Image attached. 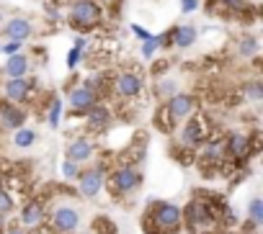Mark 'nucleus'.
<instances>
[{
	"mask_svg": "<svg viewBox=\"0 0 263 234\" xmlns=\"http://www.w3.org/2000/svg\"><path fill=\"white\" fill-rule=\"evenodd\" d=\"M183 219L191 226V231H204V229L214 226V208L204 201H191L183 208Z\"/></svg>",
	"mask_w": 263,
	"mask_h": 234,
	"instance_id": "6e6552de",
	"label": "nucleus"
},
{
	"mask_svg": "<svg viewBox=\"0 0 263 234\" xmlns=\"http://www.w3.org/2000/svg\"><path fill=\"white\" fill-rule=\"evenodd\" d=\"M67 18H70V26H72V29L88 31V29H93L96 24H101L103 8H101L98 0H72Z\"/></svg>",
	"mask_w": 263,
	"mask_h": 234,
	"instance_id": "f03ea898",
	"label": "nucleus"
},
{
	"mask_svg": "<svg viewBox=\"0 0 263 234\" xmlns=\"http://www.w3.org/2000/svg\"><path fill=\"white\" fill-rule=\"evenodd\" d=\"M72 234H85V231H72Z\"/></svg>",
	"mask_w": 263,
	"mask_h": 234,
	"instance_id": "4c0bfd02",
	"label": "nucleus"
},
{
	"mask_svg": "<svg viewBox=\"0 0 263 234\" xmlns=\"http://www.w3.org/2000/svg\"><path fill=\"white\" fill-rule=\"evenodd\" d=\"M209 121L204 116H189L183 121V132H181V144L189 147V150H196L201 147L206 139H209Z\"/></svg>",
	"mask_w": 263,
	"mask_h": 234,
	"instance_id": "39448f33",
	"label": "nucleus"
},
{
	"mask_svg": "<svg viewBox=\"0 0 263 234\" xmlns=\"http://www.w3.org/2000/svg\"><path fill=\"white\" fill-rule=\"evenodd\" d=\"M6 234H26V231H24V229H18V226H13V229H8Z\"/></svg>",
	"mask_w": 263,
	"mask_h": 234,
	"instance_id": "e433bc0d",
	"label": "nucleus"
},
{
	"mask_svg": "<svg viewBox=\"0 0 263 234\" xmlns=\"http://www.w3.org/2000/svg\"><path fill=\"white\" fill-rule=\"evenodd\" d=\"M132 34H135L137 39H142V41H147V39H153V34H150L147 29H142L140 24H132Z\"/></svg>",
	"mask_w": 263,
	"mask_h": 234,
	"instance_id": "72a5a7b5",
	"label": "nucleus"
},
{
	"mask_svg": "<svg viewBox=\"0 0 263 234\" xmlns=\"http://www.w3.org/2000/svg\"><path fill=\"white\" fill-rule=\"evenodd\" d=\"M93 229H96L98 234H116V224H114L111 219H106V216L93 219Z\"/></svg>",
	"mask_w": 263,
	"mask_h": 234,
	"instance_id": "bb28decb",
	"label": "nucleus"
},
{
	"mask_svg": "<svg viewBox=\"0 0 263 234\" xmlns=\"http://www.w3.org/2000/svg\"><path fill=\"white\" fill-rule=\"evenodd\" d=\"M21 49H24V41H16V39H8V44H0V52H3L6 57L18 54Z\"/></svg>",
	"mask_w": 263,
	"mask_h": 234,
	"instance_id": "c756f323",
	"label": "nucleus"
},
{
	"mask_svg": "<svg viewBox=\"0 0 263 234\" xmlns=\"http://www.w3.org/2000/svg\"><path fill=\"white\" fill-rule=\"evenodd\" d=\"M85 119H88V126H90L93 132H101V129H106V126L111 124V111H108L106 105L96 103L90 111H85Z\"/></svg>",
	"mask_w": 263,
	"mask_h": 234,
	"instance_id": "6ab92c4d",
	"label": "nucleus"
},
{
	"mask_svg": "<svg viewBox=\"0 0 263 234\" xmlns=\"http://www.w3.org/2000/svg\"><path fill=\"white\" fill-rule=\"evenodd\" d=\"M242 93H245V98L250 103H260L263 100V82L260 80H250V82L242 85Z\"/></svg>",
	"mask_w": 263,
	"mask_h": 234,
	"instance_id": "412c9836",
	"label": "nucleus"
},
{
	"mask_svg": "<svg viewBox=\"0 0 263 234\" xmlns=\"http://www.w3.org/2000/svg\"><path fill=\"white\" fill-rule=\"evenodd\" d=\"M248 216H250V221H253L255 226L263 224V198H253V201L248 203Z\"/></svg>",
	"mask_w": 263,
	"mask_h": 234,
	"instance_id": "393cba45",
	"label": "nucleus"
},
{
	"mask_svg": "<svg viewBox=\"0 0 263 234\" xmlns=\"http://www.w3.org/2000/svg\"><path fill=\"white\" fill-rule=\"evenodd\" d=\"M36 139H39L36 132L29 129V126H21V129L13 132V147H18V150H29V147H34Z\"/></svg>",
	"mask_w": 263,
	"mask_h": 234,
	"instance_id": "aec40b11",
	"label": "nucleus"
},
{
	"mask_svg": "<svg viewBox=\"0 0 263 234\" xmlns=\"http://www.w3.org/2000/svg\"><path fill=\"white\" fill-rule=\"evenodd\" d=\"M67 103H70V108H72L75 113H85V111H90V108L98 103V93H96L88 82H83V85H78V88L70 90Z\"/></svg>",
	"mask_w": 263,
	"mask_h": 234,
	"instance_id": "9b49d317",
	"label": "nucleus"
},
{
	"mask_svg": "<svg viewBox=\"0 0 263 234\" xmlns=\"http://www.w3.org/2000/svg\"><path fill=\"white\" fill-rule=\"evenodd\" d=\"M237 52H240L242 59H250V57L258 54V41H255L253 36H242V39L237 41Z\"/></svg>",
	"mask_w": 263,
	"mask_h": 234,
	"instance_id": "4be33fe9",
	"label": "nucleus"
},
{
	"mask_svg": "<svg viewBox=\"0 0 263 234\" xmlns=\"http://www.w3.org/2000/svg\"><path fill=\"white\" fill-rule=\"evenodd\" d=\"M24 124H26V111H24L21 105L8 103V100L0 103V126L8 129V132H16V129H21Z\"/></svg>",
	"mask_w": 263,
	"mask_h": 234,
	"instance_id": "f8f14e48",
	"label": "nucleus"
},
{
	"mask_svg": "<svg viewBox=\"0 0 263 234\" xmlns=\"http://www.w3.org/2000/svg\"><path fill=\"white\" fill-rule=\"evenodd\" d=\"M36 88V80H29V77H8L3 82V95L8 103H26L31 90Z\"/></svg>",
	"mask_w": 263,
	"mask_h": 234,
	"instance_id": "9d476101",
	"label": "nucleus"
},
{
	"mask_svg": "<svg viewBox=\"0 0 263 234\" xmlns=\"http://www.w3.org/2000/svg\"><path fill=\"white\" fill-rule=\"evenodd\" d=\"M181 221H183V208L176 206V203H171V201H155L150 206V214L145 216L147 234H155V231L173 234Z\"/></svg>",
	"mask_w": 263,
	"mask_h": 234,
	"instance_id": "f257e3e1",
	"label": "nucleus"
},
{
	"mask_svg": "<svg viewBox=\"0 0 263 234\" xmlns=\"http://www.w3.org/2000/svg\"><path fill=\"white\" fill-rule=\"evenodd\" d=\"M199 6H201V0H181V13H194L199 11Z\"/></svg>",
	"mask_w": 263,
	"mask_h": 234,
	"instance_id": "473e14b6",
	"label": "nucleus"
},
{
	"mask_svg": "<svg viewBox=\"0 0 263 234\" xmlns=\"http://www.w3.org/2000/svg\"><path fill=\"white\" fill-rule=\"evenodd\" d=\"M62 100L60 98H54L52 103H49V113H47V121H49V126L52 129H57L60 126V121H62Z\"/></svg>",
	"mask_w": 263,
	"mask_h": 234,
	"instance_id": "b1692460",
	"label": "nucleus"
},
{
	"mask_svg": "<svg viewBox=\"0 0 263 234\" xmlns=\"http://www.w3.org/2000/svg\"><path fill=\"white\" fill-rule=\"evenodd\" d=\"M47 16H49L52 21H60V8H57L54 3H47Z\"/></svg>",
	"mask_w": 263,
	"mask_h": 234,
	"instance_id": "f704fd0d",
	"label": "nucleus"
},
{
	"mask_svg": "<svg viewBox=\"0 0 263 234\" xmlns=\"http://www.w3.org/2000/svg\"><path fill=\"white\" fill-rule=\"evenodd\" d=\"M176 93H181L176 80H160V82H158V88H155V95H158L160 100H168V98H173Z\"/></svg>",
	"mask_w": 263,
	"mask_h": 234,
	"instance_id": "5701e85b",
	"label": "nucleus"
},
{
	"mask_svg": "<svg viewBox=\"0 0 263 234\" xmlns=\"http://www.w3.org/2000/svg\"><path fill=\"white\" fill-rule=\"evenodd\" d=\"M106 183L114 196H129L142 185V170H137V165H121L106 178Z\"/></svg>",
	"mask_w": 263,
	"mask_h": 234,
	"instance_id": "7ed1b4c3",
	"label": "nucleus"
},
{
	"mask_svg": "<svg viewBox=\"0 0 263 234\" xmlns=\"http://www.w3.org/2000/svg\"><path fill=\"white\" fill-rule=\"evenodd\" d=\"M44 216H47V211H44L42 201H31L21 208V224L29 226V229H39L44 224Z\"/></svg>",
	"mask_w": 263,
	"mask_h": 234,
	"instance_id": "dca6fc26",
	"label": "nucleus"
},
{
	"mask_svg": "<svg viewBox=\"0 0 263 234\" xmlns=\"http://www.w3.org/2000/svg\"><path fill=\"white\" fill-rule=\"evenodd\" d=\"M106 185V165H96L90 170H80L78 175V193L83 198H98Z\"/></svg>",
	"mask_w": 263,
	"mask_h": 234,
	"instance_id": "0eeeda50",
	"label": "nucleus"
},
{
	"mask_svg": "<svg viewBox=\"0 0 263 234\" xmlns=\"http://www.w3.org/2000/svg\"><path fill=\"white\" fill-rule=\"evenodd\" d=\"M75 49L85 52V49H88V39H85V36H78V39H75Z\"/></svg>",
	"mask_w": 263,
	"mask_h": 234,
	"instance_id": "c9c22d12",
	"label": "nucleus"
},
{
	"mask_svg": "<svg viewBox=\"0 0 263 234\" xmlns=\"http://www.w3.org/2000/svg\"><path fill=\"white\" fill-rule=\"evenodd\" d=\"M49 226H52L54 234H72L80 226V211L67 206V203L54 206L52 214H49Z\"/></svg>",
	"mask_w": 263,
	"mask_h": 234,
	"instance_id": "423d86ee",
	"label": "nucleus"
},
{
	"mask_svg": "<svg viewBox=\"0 0 263 234\" xmlns=\"http://www.w3.org/2000/svg\"><path fill=\"white\" fill-rule=\"evenodd\" d=\"M13 208H16V203H13L11 190L6 185H0V214H11Z\"/></svg>",
	"mask_w": 263,
	"mask_h": 234,
	"instance_id": "a878e982",
	"label": "nucleus"
},
{
	"mask_svg": "<svg viewBox=\"0 0 263 234\" xmlns=\"http://www.w3.org/2000/svg\"><path fill=\"white\" fill-rule=\"evenodd\" d=\"M62 175H65L67 180H78V175H80V165L72 162V160H65V162H62Z\"/></svg>",
	"mask_w": 263,
	"mask_h": 234,
	"instance_id": "cd10ccee",
	"label": "nucleus"
},
{
	"mask_svg": "<svg viewBox=\"0 0 263 234\" xmlns=\"http://www.w3.org/2000/svg\"><path fill=\"white\" fill-rule=\"evenodd\" d=\"M217 3L222 8H227V11H235V13H240V11L248 8V0H217Z\"/></svg>",
	"mask_w": 263,
	"mask_h": 234,
	"instance_id": "c85d7f7f",
	"label": "nucleus"
},
{
	"mask_svg": "<svg viewBox=\"0 0 263 234\" xmlns=\"http://www.w3.org/2000/svg\"><path fill=\"white\" fill-rule=\"evenodd\" d=\"M158 47H160V41H158V36H153V39H147L145 44H142V57L145 59H150L155 52H158Z\"/></svg>",
	"mask_w": 263,
	"mask_h": 234,
	"instance_id": "7c9ffc66",
	"label": "nucleus"
},
{
	"mask_svg": "<svg viewBox=\"0 0 263 234\" xmlns=\"http://www.w3.org/2000/svg\"><path fill=\"white\" fill-rule=\"evenodd\" d=\"M93 152H96L93 142H90V139H85V137H78V139H72V142L67 144L65 157H67V160H72V162H78V165H83V162H88V160L93 157Z\"/></svg>",
	"mask_w": 263,
	"mask_h": 234,
	"instance_id": "4468645a",
	"label": "nucleus"
},
{
	"mask_svg": "<svg viewBox=\"0 0 263 234\" xmlns=\"http://www.w3.org/2000/svg\"><path fill=\"white\" fill-rule=\"evenodd\" d=\"M253 234H255V231H253Z\"/></svg>",
	"mask_w": 263,
	"mask_h": 234,
	"instance_id": "ea45409f",
	"label": "nucleus"
},
{
	"mask_svg": "<svg viewBox=\"0 0 263 234\" xmlns=\"http://www.w3.org/2000/svg\"><path fill=\"white\" fill-rule=\"evenodd\" d=\"M3 36L6 39H16V41H26V39L34 36V26L26 18H11L3 26Z\"/></svg>",
	"mask_w": 263,
	"mask_h": 234,
	"instance_id": "2eb2a0df",
	"label": "nucleus"
},
{
	"mask_svg": "<svg viewBox=\"0 0 263 234\" xmlns=\"http://www.w3.org/2000/svg\"><path fill=\"white\" fill-rule=\"evenodd\" d=\"M191 234H201V231H191Z\"/></svg>",
	"mask_w": 263,
	"mask_h": 234,
	"instance_id": "58836bf2",
	"label": "nucleus"
},
{
	"mask_svg": "<svg viewBox=\"0 0 263 234\" xmlns=\"http://www.w3.org/2000/svg\"><path fill=\"white\" fill-rule=\"evenodd\" d=\"M224 152H227L230 157H235V160L250 157V155H253V150H250V137H245V134H240V132H232V134L224 139Z\"/></svg>",
	"mask_w": 263,
	"mask_h": 234,
	"instance_id": "ddd939ff",
	"label": "nucleus"
},
{
	"mask_svg": "<svg viewBox=\"0 0 263 234\" xmlns=\"http://www.w3.org/2000/svg\"><path fill=\"white\" fill-rule=\"evenodd\" d=\"M196 36H199V31H196V26H191V24H181V26L171 29V41H173V47H178V49H189L191 44H196Z\"/></svg>",
	"mask_w": 263,
	"mask_h": 234,
	"instance_id": "f3484780",
	"label": "nucleus"
},
{
	"mask_svg": "<svg viewBox=\"0 0 263 234\" xmlns=\"http://www.w3.org/2000/svg\"><path fill=\"white\" fill-rule=\"evenodd\" d=\"M29 67H31L29 57L18 52V54H11L8 57V62L3 65V75L6 77H26L29 75Z\"/></svg>",
	"mask_w": 263,
	"mask_h": 234,
	"instance_id": "a211bd4d",
	"label": "nucleus"
},
{
	"mask_svg": "<svg viewBox=\"0 0 263 234\" xmlns=\"http://www.w3.org/2000/svg\"><path fill=\"white\" fill-rule=\"evenodd\" d=\"M165 113H168V119L178 126L181 121H186L189 116H194V111H196V100L191 98V95H186V93H176L173 98H168L165 100Z\"/></svg>",
	"mask_w": 263,
	"mask_h": 234,
	"instance_id": "1a4fd4ad",
	"label": "nucleus"
},
{
	"mask_svg": "<svg viewBox=\"0 0 263 234\" xmlns=\"http://www.w3.org/2000/svg\"><path fill=\"white\" fill-rule=\"evenodd\" d=\"M111 90L119 95V98H137L142 90H145V77H142V72H137V70H124V72H119L114 80H111Z\"/></svg>",
	"mask_w": 263,
	"mask_h": 234,
	"instance_id": "20e7f679",
	"label": "nucleus"
},
{
	"mask_svg": "<svg viewBox=\"0 0 263 234\" xmlns=\"http://www.w3.org/2000/svg\"><path fill=\"white\" fill-rule=\"evenodd\" d=\"M83 54H85V52H80V49L72 47V49L67 52V70H75V67L83 62Z\"/></svg>",
	"mask_w": 263,
	"mask_h": 234,
	"instance_id": "2f4dec72",
	"label": "nucleus"
}]
</instances>
